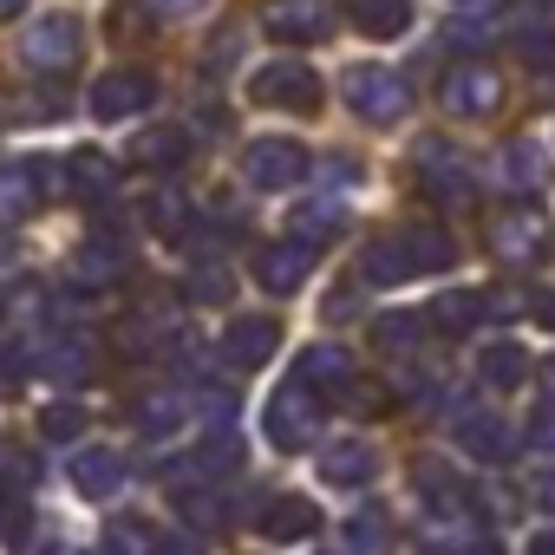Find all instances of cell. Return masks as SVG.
Masks as SVG:
<instances>
[{
  "label": "cell",
  "instance_id": "cell-15",
  "mask_svg": "<svg viewBox=\"0 0 555 555\" xmlns=\"http://www.w3.org/2000/svg\"><path fill=\"white\" fill-rule=\"evenodd\" d=\"M347 14H353V27H360L366 40H399L405 21H412L405 0H347Z\"/></svg>",
  "mask_w": 555,
  "mask_h": 555
},
{
  "label": "cell",
  "instance_id": "cell-34",
  "mask_svg": "<svg viewBox=\"0 0 555 555\" xmlns=\"http://www.w3.org/2000/svg\"><path fill=\"white\" fill-rule=\"evenodd\" d=\"M190 301H229V268H196L190 274Z\"/></svg>",
  "mask_w": 555,
  "mask_h": 555
},
{
  "label": "cell",
  "instance_id": "cell-11",
  "mask_svg": "<svg viewBox=\"0 0 555 555\" xmlns=\"http://www.w3.org/2000/svg\"><path fill=\"white\" fill-rule=\"evenodd\" d=\"M47 190H53V164H40V157L0 164V216H8V222L34 216V209L47 203Z\"/></svg>",
  "mask_w": 555,
  "mask_h": 555
},
{
  "label": "cell",
  "instance_id": "cell-21",
  "mask_svg": "<svg viewBox=\"0 0 555 555\" xmlns=\"http://www.w3.org/2000/svg\"><path fill=\"white\" fill-rule=\"evenodd\" d=\"M73 483H79L86 496H112V490L125 483V464H118L112 451H79V457H73Z\"/></svg>",
  "mask_w": 555,
  "mask_h": 555
},
{
  "label": "cell",
  "instance_id": "cell-37",
  "mask_svg": "<svg viewBox=\"0 0 555 555\" xmlns=\"http://www.w3.org/2000/svg\"><path fill=\"white\" fill-rule=\"evenodd\" d=\"M529 496H535V503H542V509H555V470H542V477H535V483H529Z\"/></svg>",
  "mask_w": 555,
  "mask_h": 555
},
{
  "label": "cell",
  "instance_id": "cell-28",
  "mask_svg": "<svg viewBox=\"0 0 555 555\" xmlns=\"http://www.w3.org/2000/svg\"><path fill=\"white\" fill-rule=\"evenodd\" d=\"M144 216H151V229H157V235H183V229H190V203H183L177 190H157Z\"/></svg>",
  "mask_w": 555,
  "mask_h": 555
},
{
  "label": "cell",
  "instance_id": "cell-27",
  "mask_svg": "<svg viewBox=\"0 0 555 555\" xmlns=\"http://www.w3.org/2000/svg\"><path fill=\"white\" fill-rule=\"evenodd\" d=\"M503 177H509V183H522V190H542L548 164H542V151H535V144H509V151H503Z\"/></svg>",
  "mask_w": 555,
  "mask_h": 555
},
{
  "label": "cell",
  "instance_id": "cell-30",
  "mask_svg": "<svg viewBox=\"0 0 555 555\" xmlns=\"http://www.w3.org/2000/svg\"><path fill=\"white\" fill-rule=\"evenodd\" d=\"M373 340L392 347V353H405V347L418 340V314H379V321H373Z\"/></svg>",
  "mask_w": 555,
  "mask_h": 555
},
{
  "label": "cell",
  "instance_id": "cell-1",
  "mask_svg": "<svg viewBox=\"0 0 555 555\" xmlns=\"http://www.w3.org/2000/svg\"><path fill=\"white\" fill-rule=\"evenodd\" d=\"M347 105L366 118V125H399L412 112V86L392 73V66H360L347 79Z\"/></svg>",
  "mask_w": 555,
  "mask_h": 555
},
{
  "label": "cell",
  "instance_id": "cell-6",
  "mask_svg": "<svg viewBox=\"0 0 555 555\" xmlns=\"http://www.w3.org/2000/svg\"><path fill=\"white\" fill-rule=\"evenodd\" d=\"M242 177H248L255 190H295V183L308 177V151H301L295 138H255V144L242 151Z\"/></svg>",
  "mask_w": 555,
  "mask_h": 555
},
{
  "label": "cell",
  "instance_id": "cell-35",
  "mask_svg": "<svg viewBox=\"0 0 555 555\" xmlns=\"http://www.w3.org/2000/svg\"><path fill=\"white\" fill-rule=\"evenodd\" d=\"M353 542L379 548V542H386V516H379V509H360V516H353Z\"/></svg>",
  "mask_w": 555,
  "mask_h": 555
},
{
  "label": "cell",
  "instance_id": "cell-9",
  "mask_svg": "<svg viewBox=\"0 0 555 555\" xmlns=\"http://www.w3.org/2000/svg\"><path fill=\"white\" fill-rule=\"evenodd\" d=\"M314 425H321V405H314L301 386H282V392L268 399V418H261V431H268L274 451H301V444H314Z\"/></svg>",
  "mask_w": 555,
  "mask_h": 555
},
{
  "label": "cell",
  "instance_id": "cell-31",
  "mask_svg": "<svg viewBox=\"0 0 555 555\" xmlns=\"http://www.w3.org/2000/svg\"><path fill=\"white\" fill-rule=\"evenodd\" d=\"M40 431H47L53 444H66V438L86 431V412H79V405H47V412H40Z\"/></svg>",
  "mask_w": 555,
  "mask_h": 555
},
{
  "label": "cell",
  "instance_id": "cell-39",
  "mask_svg": "<svg viewBox=\"0 0 555 555\" xmlns=\"http://www.w3.org/2000/svg\"><path fill=\"white\" fill-rule=\"evenodd\" d=\"M151 8H157V14H196L203 0H151Z\"/></svg>",
  "mask_w": 555,
  "mask_h": 555
},
{
  "label": "cell",
  "instance_id": "cell-25",
  "mask_svg": "<svg viewBox=\"0 0 555 555\" xmlns=\"http://www.w3.org/2000/svg\"><path fill=\"white\" fill-rule=\"evenodd\" d=\"M125 274H131V248L118 242H92L79 255V282H125Z\"/></svg>",
  "mask_w": 555,
  "mask_h": 555
},
{
  "label": "cell",
  "instance_id": "cell-18",
  "mask_svg": "<svg viewBox=\"0 0 555 555\" xmlns=\"http://www.w3.org/2000/svg\"><path fill=\"white\" fill-rule=\"evenodd\" d=\"M261 535H268V542L314 535V503H301V496H274V503L261 509Z\"/></svg>",
  "mask_w": 555,
  "mask_h": 555
},
{
  "label": "cell",
  "instance_id": "cell-42",
  "mask_svg": "<svg viewBox=\"0 0 555 555\" xmlns=\"http://www.w3.org/2000/svg\"><path fill=\"white\" fill-rule=\"evenodd\" d=\"M14 14H27V0H0V21H14Z\"/></svg>",
  "mask_w": 555,
  "mask_h": 555
},
{
  "label": "cell",
  "instance_id": "cell-2",
  "mask_svg": "<svg viewBox=\"0 0 555 555\" xmlns=\"http://www.w3.org/2000/svg\"><path fill=\"white\" fill-rule=\"evenodd\" d=\"M261 34L282 47H321L334 34V8L327 0H268L261 8Z\"/></svg>",
  "mask_w": 555,
  "mask_h": 555
},
{
  "label": "cell",
  "instance_id": "cell-43",
  "mask_svg": "<svg viewBox=\"0 0 555 555\" xmlns=\"http://www.w3.org/2000/svg\"><path fill=\"white\" fill-rule=\"evenodd\" d=\"M542 386H548V392H555V360H548V366H542Z\"/></svg>",
  "mask_w": 555,
  "mask_h": 555
},
{
  "label": "cell",
  "instance_id": "cell-29",
  "mask_svg": "<svg viewBox=\"0 0 555 555\" xmlns=\"http://www.w3.org/2000/svg\"><path fill=\"white\" fill-rule=\"evenodd\" d=\"M405 248H412V268H451V235L444 229H418V235H405Z\"/></svg>",
  "mask_w": 555,
  "mask_h": 555
},
{
  "label": "cell",
  "instance_id": "cell-41",
  "mask_svg": "<svg viewBox=\"0 0 555 555\" xmlns=\"http://www.w3.org/2000/svg\"><path fill=\"white\" fill-rule=\"evenodd\" d=\"M535 321H542V327H548V334H555V288H548V295H542V301H535Z\"/></svg>",
  "mask_w": 555,
  "mask_h": 555
},
{
  "label": "cell",
  "instance_id": "cell-32",
  "mask_svg": "<svg viewBox=\"0 0 555 555\" xmlns=\"http://www.w3.org/2000/svg\"><path fill=\"white\" fill-rule=\"evenodd\" d=\"M86 366H92L86 340H60V353H47V373H53V379H79Z\"/></svg>",
  "mask_w": 555,
  "mask_h": 555
},
{
  "label": "cell",
  "instance_id": "cell-20",
  "mask_svg": "<svg viewBox=\"0 0 555 555\" xmlns=\"http://www.w3.org/2000/svg\"><path fill=\"white\" fill-rule=\"evenodd\" d=\"M457 438H464V451H470V457H490V464H496V457H509V425H503V418H490V412H470V418L457 425Z\"/></svg>",
  "mask_w": 555,
  "mask_h": 555
},
{
  "label": "cell",
  "instance_id": "cell-10",
  "mask_svg": "<svg viewBox=\"0 0 555 555\" xmlns=\"http://www.w3.org/2000/svg\"><path fill=\"white\" fill-rule=\"evenodd\" d=\"M308 274H314V248L308 242H261L255 248V282H261V295H295Z\"/></svg>",
  "mask_w": 555,
  "mask_h": 555
},
{
  "label": "cell",
  "instance_id": "cell-38",
  "mask_svg": "<svg viewBox=\"0 0 555 555\" xmlns=\"http://www.w3.org/2000/svg\"><path fill=\"white\" fill-rule=\"evenodd\" d=\"M151 555H196V542H190V535H164Z\"/></svg>",
  "mask_w": 555,
  "mask_h": 555
},
{
  "label": "cell",
  "instance_id": "cell-7",
  "mask_svg": "<svg viewBox=\"0 0 555 555\" xmlns=\"http://www.w3.org/2000/svg\"><path fill=\"white\" fill-rule=\"evenodd\" d=\"M490 248H496L503 261H516V268L542 261V255H548V216H542L535 203H516V209H503V216L490 222Z\"/></svg>",
  "mask_w": 555,
  "mask_h": 555
},
{
  "label": "cell",
  "instance_id": "cell-8",
  "mask_svg": "<svg viewBox=\"0 0 555 555\" xmlns=\"http://www.w3.org/2000/svg\"><path fill=\"white\" fill-rule=\"evenodd\" d=\"M412 170H418V190H425L431 203H464V196H470V164H464L457 144H444V138H425L418 157H412Z\"/></svg>",
  "mask_w": 555,
  "mask_h": 555
},
{
  "label": "cell",
  "instance_id": "cell-24",
  "mask_svg": "<svg viewBox=\"0 0 555 555\" xmlns=\"http://www.w3.org/2000/svg\"><path fill=\"white\" fill-rule=\"evenodd\" d=\"M321 477L327 483H366L373 477V451L366 444H327L321 451Z\"/></svg>",
  "mask_w": 555,
  "mask_h": 555
},
{
  "label": "cell",
  "instance_id": "cell-36",
  "mask_svg": "<svg viewBox=\"0 0 555 555\" xmlns=\"http://www.w3.org/2000/svg\"><path fill=\"white\" fill-rule=\"evenodd\" d=\"M190 522H203V529H222V522H229L222 496H196V503H190Z\"/></svg>",
  "mask_w": 555,
  "mask_h": 555
},
{
  "label": "cell",
  "instance_id": "cell-12",
  "mask_svg": "<svg viewBox=\"0 0 555 555\" xmlns=\"http://www.w3.org/2000/svg\"><path fill=\"white\" fill-rule=\"evenodd\" d=\"M157 99V79L151 73H138V66H125V73H105L99 79V92H92V118H138L144 105Z\"/></svg>",
  "mask_w": 555,
  "mask_h": 555
},
{
  "label": "cell",
  "instance_id": "cell-19",
  "mask_svg": "<svg viewBox=\"0 0 555 555\" xmlns=\"http://www.w3.org/2000/svg\"><path fill=\"white\" fill-rule=\"evenodd\" d=\"M144 170H177L183 157H190V131L183 125H157V131H144L138 138V151H131Z\"/></svg>",
  "mask_w": 555,
  "mask_h": 555
},
{
  "label": "cell",
  "instance_id": "cell-40",
  "mask_svg": "<svg viewBox=\"0 0 555 555\" xmlns=\"http://www.w3.org/2000/svg\"><path fill=\"white\" fill-rule=\"evenodd\" d=\"M529 438H535V444H555V412H542V418H535V431H529Z\"/></svg>",
  "mask_w": 555,
  "mask_h": 555
},
{
  "label": "cell",
  "instance_id": "cell-33",
  "mask_svg": "<svg viewBox=\"0 0 555 555\" xmlns=\"http://www.w3.org/2000/svg\"><path fill=\"white\" fill-rule=\"evenodd\" d=\"M190 464H196L203 477H209V470H235V438H203Z\"/></svg>",
  "mask_w": 555,
  "mask_h": 555
},
{
  "label": "cell",
  "instance_id": "cell-14",
  "mask_svg": "<svg viewBox=\"0 0 555 555\" xmlns=\"http://www.w3.org/2000/svg\"><path fill=\"white\" fill-rule=\"evenodd\" d=\"M360 274L373 288H399V282H412V248H405V235H386V242H366V255H360Z\"/></svg>",
  "mask_w": 555,
  "mask_h": 555
},
{
  "label": "cell",
  "instance_id": "cell-22",
  "mask_svg": "<svg viewBox=\"0 0 555 555\" xmlns=\"http://www.w3.org/2000/svg\"><path fill=\"white\" fill-rule=\"evenodd\" d=\"M66 177H73V190H79V196H105V190L118 183V164H112L105 151H73Z\"/></svg>",
  "mask_w": 555,
  "mask_h": 555
},
{
  "label": "cell",
  "instance_id": "cell-23",
  "mask_svg": "<svg viewBox=\"0 0 555 555\" xmlns=\"http://www.w3.org/2000/svg\"><path fill=\"white\" fill-rule=\"evenodd\" d=\"M522 347H509V340H496V347H483V360H477V373H483V386L490 392H509V386H522Z\"/></svg>",
  "mask_w": 555,
  "mask_h": 555
},
{
  "label": "cell",
  "instance_id": "cell-4",
  "mask_svg": "<svg viewBox=\"0 0 555 555\" xmlns=\"http://www.w3.org/2000/svg\"><path fill=\"white\" fill-rule=\"evenodd\" d=\"M21 53H27L34 73H53V79H60V73H73V66L86 60V34H79L73 14H47V21L21 40Z\"/></svg>",
  "mask_w": 555,
  "mask_h": 555
},
{
  "label": "cell",
  "instance_id": "cell-3",
  "mask_svg": "<svg viewBox=\"0 0 555 555\" xmlns=\"http://www.w3.org/2000/svg\"><path fill=\"white\" fill-rule=\"evenodd\" d=\"M248 92H255V105H274V112H321V79H314V66H301V60L261 66Z\"/></svg>",
  "mask_w": 555,
  "mask_h": 555
},
{
  "label": "cell",
  "instance_id": "cell-16",
  "mask_svg": "<svg viewBox=\"0 0 555 555\" xmlns=\"http://www.w3.org/2000/svg\"><path fill=\"white\" fill-rule=\"evenodd\" d=\"M347 229V203L340 196H314V203H295V242L321 248V235H340Z\"/></svg>",
  "mask_w": 555,
  "mask_h": 555
},
{
  "label": "cell",
  "instance_id": "cell-5",
  "mask_svg": "<svg viewBox=\"0 0 555 555\" xmlns=\"http://www.w3.org/2000/svg\"><path fill=\"white\" fill-rule=\"evenodd\" d=\"M444 112L451 118H490L496 105H503V73L496 66H483V60H464V66H451L444 73Z\"/></svg>",
  "mask_w": 555,
  "mask_h": 555
},
{
  "label": "cell",
  "instance_id": "cell-26",
  "mask_svg": "<svg viewBox=\"0 0 555 555\" xmlns=\"http://www.w3.org/2000/svg\"><path fill=\"white\" fill-rule=\"evenodd\" d=\"M483 321V295H438L431 301V327H444V334H470Z\"/></svg>",
  "mask_w": 555,
  "mask_h": 555
},
{
  "label": "cell",
  "instance_id": "cell-13",
  "mask_svg": "<svg viewBox=\"0 0 555 555\" xmlns=\"http://www.w3.org/2000/svg\"><path fill=\"white\" fill-rule=\"evenodd\" d=\"M274 340H282V327H274V321H261V314H242V321H229V334H222V353H229V366H261V360L274 353Z\"/></svg>",
  "mask_w": 555,
  "mask_h": 555
},
{
  "label": "cell",
  "instance_id": "cell-17",
  "mask_svg": "<svg viewBox=\"0 0 555 555\" xmlns=\"http://www.w3.org/2000/svg\"><path fill=\"white\" fill-rule=\"evenodd\" d=\"M347 379H353V353H347V347H308V353H301V379H295V386L334 392V386H347Z\"/></svg>",
  "mask_w": 555,
  "mask_h": 555
}]
</instances>
